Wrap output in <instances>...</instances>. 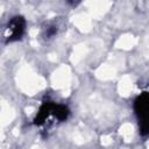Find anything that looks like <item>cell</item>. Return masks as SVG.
Returning <instances> with one entry per match:
<instances>
[{"mask_svg":"<svg viewBox=\"0 0 149 149\" xmlns=\"http://www.w3.org/2000/svg\"><path fill=\"white\" fill-rule=\"evenodd\" d=\"M70 116V109L66 105L54 102V101H44L40 106L35 118L34 123L37 127H42L47 125V122H50L49 120H55L56 122H63L66 121Z\"/></svg>","mask_w":149,"mask_h":149,"instance_id":"1","label":"cell"},{"mask_svg":"<svg viewBox=\"0 0 149 149\" xmlns=\"http://www.w3.org/2000/svg\"><path fill=\"white\" fill-rule=\"evenodd\" d=\"M139 132L142 136H149V92L140 93L134 100Z\"/></svg>","mask_w":149,"mask_h":149,"instance_id":"2","label":"cell"},{"mask_svg":"<svg viewBox=\"0 0 149 149\" xmlns=\"http://www.w3.org/2000/svg\"><path fill=\"white\" fill-rule=\"evenodd\" d=\"M26 19L22 15L12 16L3 29L5 43H12L21 40L26 31Z\"/></svg>","mask_w":149,"mask_h":149,"instance_id":"3","label":"cell"},{"mask_svg":"<svg viewBox=\"0 0 149 149\" xmlns=\"http://www.w3.org/2000/svg\"><path fill=\"white\" fill-rule=\"evenodd\" d=\"M58 31V26L55 24L54 22H50V23H47V26L42 29V36L45 38V40H49V38H52Z\"/></svg>","mask_w":149,"mask_h":149,"instance_id":"4","label":"cell"}]
</instances>
